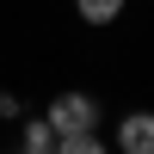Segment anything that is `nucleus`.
<instances>
[{
	"instance_id": "39448f33",
	"label": "nucleus",
	"mask_w": 154,
	"mask_h": 154,
	"mask_svg": "<svg viewBox=\"0 0 154 154\" xmlns=\"http://www.w3.org/2000/svg\"><path fill=\"white\" fill-rule=\"evenodd\" d=\"M105 130H86V136H68V142H56V154H105Z\"/></svg>"
},
{
	"instance_id": "f257e3e1",
	"label": "nucleus",
	"mask_w": 154,
	"mask_h": 154,
	"mask_svg": "<svg viewBox=\"0 0 154 154\" xmlns=\"http://www.w3.org/2000/svg\"><path fill=\"white\" fill-rule=\"evenodd\" d=\"M43 117H49V130H56V142H68V136L99 130V123H105V105H99L86 86H62V93L43 105Z\"/></svg>"
},
{
	"instance_id": "7ed1b4c3",
	"label": "nucleus",
	"mask_w": 154,
	"mask_h": 154,
	"mask_svg": "<svg viewBox=\"0 0 154 154\" xmlns=\"http://www.w3.org/2000/svg\"><path fill=\"white\" fill-rule=\"evenodd\" d=\"M19 148L25 154H56V130H49L43 111H25L19 117Z\"/></svg>"
},
{
	"instance_id": "20e7f679",
	"label": "nucleus",
	"mask_w": 154,
	"mask_h": 154,
	"mask_svg": "<svg viewBox=\"0 0 154 154\" xmlns=\"http://www.w3.org/2000/svg\"><path fill=\"white\" fill-rule=\"evenodd\" d=\"M123 12H130V0H74V19H80V25H93V31L117 25Z\"/></svg>"
},
{
	"instance_id": "f03ea898",
	"label": "nucleus",
	"mask_w": 154,
	"mask_h": 154,
	"mask_svg": "<svg viewBox=\"0 0 154 154\" xmlns=\"http://www.w3.org/2000/svg\"><path fill=\"white\" fill-rule=\"evenodd\" d=\"M117 154H154V111L148 105H130V111H117V123H111V136H105Z\"/></svg>"
},
{
	"instance_id": "423d86ee",
	"label": "nucleus",
	"mask_w": 154,
	"mask_h": 154,
	"mask_svg": "<svg viewBox=\"0 0 154 154\" xmlns=\"http://www.w3.org/2000/svg\"><path fill=\"white\" fill-rule=\"evenodd\" d=\"M19 117H25V99L12 86H0V123H19Z\"/></svg>"
}]
</instances>
